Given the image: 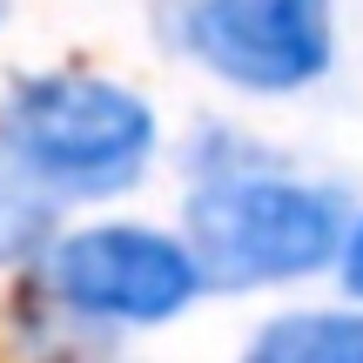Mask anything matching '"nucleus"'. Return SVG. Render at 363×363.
<instances>
[{
	"instance_id": "nucleus-1",
	"label": "nucleus",
	"mask_w": 363,
	"mask_h": 363,
	"mask_svg": "<svg viewBox=\"0 0 363 363\" xmlns=\"http://www.w3.org/2000/svg\"><path fill=\"white\" fill-rule=\"evenodd\" d=\"M0 155L48 189L121 195L148 175L155 115L135 88H115L101 74H40L21 81L0 108Z\"/></svg>"
},
{
	"instance_id": "nucleus-2",
	"label": "nucleus",
	"mask_w": 363,
	"mask_h": 363,
	"mask_svg": "<svg viewBox=\"0 0 363 363\" xmlns=\"http://www.w3.org/2000/svg\"><path fill=\"white\" fill-rule=\"evenodd\" d=\"M343 202L316 182L283 175H222L189 202V256L208 283L262 289L310 276L337 256Z\"/></svg>"
},
{
	"instance_id": "nucleus-3",
	"label": "nucleus",
	"mask_w": 363,
	"mask_h": 363,
	"mask_svg": "<svg viewBox=\"0 0 363 363\" xmlns=\"http://www.w3.org/2000/svg\"><path fill=\"white\" fill-rule=\"evenodd\" d=\"M182 34L222 81L283 94L330 67V0H195Z\"/></svg>"
},
{
	"instance_id": "nucleus-4",
	"label": "nucleus",
	"mask_w": 363,
	"mask_h": 363,
	"mask_svg": "<svg viewBox=\"0 0 363 363\" xmlns=\"http://www.w3.org/2000/svg\"><path fill=\"white\" fill-rule=\"evenodd\" d=\"M61 303L121 323H162L202 289V269L182 242L155 229H81L48 262Z\"/></svg>"
},
{
	"instance_id": "nucleus-5",
	"label": "nucleus",
	"mask_w": 363,
	"mask_h": 363,
	"mask_svg": "<svg viewBox=\"0 0 363 363\" xmlns=\"http://www.w3.org/2000/svg\"><path fill=\"white\" fill-rule=\"evenodd\" d=\"M242 363H363V316H283L249 343Z\"/></svg>"
},
{
	"instance_id": "nucleus-6",
	"label": "nucleus",
	"mask_w": 363,
	"mask_h": 363,
	"mask_svg": "<svg viewBox=\"0 0 363 363\" xmlns=\"http://www.w3.org/2000/svg\"><path fill=\"white\" fill-rule=\"evenodd\" d=\"M34 229H40V202H34V195H21V182H13V175H0V256H13Z\"/></svg>"
},
{
	"instance_id": "nucleus-7",
	"label": "nucleus",
	"mask_w": 363,
	"mask_h": 363,
	"mask_svg": "<svg viewBox=\"0 0 363 363\" xmlns=\"http://www.w3.org/2000/svg\"><path fill=\"white\" fill-rule=\"evenodd\" d=\"M343 283H350V296H363V229L350 235V249H343Z\"/></svg>"
},
{
	"instance_id": "nucleus-8",
	"label": "nucleus",
	"mask_w": 363,
	"mask_h": 363,
	"mask_svg": "<svg viewBox=\"0 0 363 363\" xmlns=\"http://www.w3.org/2000/svg\"><path fill=\"white\" fill-rule=\"evenodd\" d=\"M7 13H13V0H0V21H7Z\"/></svg>"
}]
</instances>
